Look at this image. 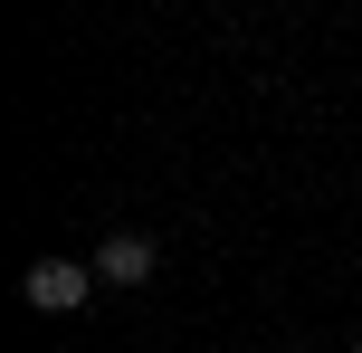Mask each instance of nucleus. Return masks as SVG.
<instances>
[{
  "mask_svg": "<svg viewBox=\"0 0 362 353\" xmlns=\"http://www.w3.org/2000/svg\"><path fill=\"white\" fill-rule=\"evenodd\" d=\"M19 296H29L38 316H76V306L95 296V258H29Z\"/></svg>",
  "mask_w": 362,
  "mask_h": 353,
  "instance_id": "1",
  "label": "nucleus"
},
{
  "mask_svg": "<svg viewBox=\"0 0 362 353\" xmlns=\"http://www.w3.org/2000/svg\"><path fill=\"white\" fill-rule=\"evenodd\" d=\"M153 267H163V248H153L144 229H115V239L95 248V287H144Z\"/></svg>",
  "mask_w": 362,
  "mask_h": 353,
  "instance_id": "2",
  "label": "nucleus"
},
{
  "mask_svg": "<svg viewBox=\"0 0 362 353\" xmlns=\"http://www.w3.org/2000/svg\"><path fill=\"white\" fill-rule=\"evenodd\" d=\"M286 353H296V344H286Z\"/></svg>",
  "mask_w": 362,
  "mask_h": 353,
  "instance_id": "3",
  "label": "nucleus"
},
{
  "mask_svg": "<svg viewBox=\"0 0 362 353\" xmlns=\"http://www.w3.org/2000/svg\"><path fill=\"white\" fill-rule=\"evenodd\" d=\"M353 353H362V344H353Z\"/></svg>",
  "mask_w": 362,
  "mask_h": 353,
  "instance_id": "4",
  "label": "nucleus"
}]
</instances>
